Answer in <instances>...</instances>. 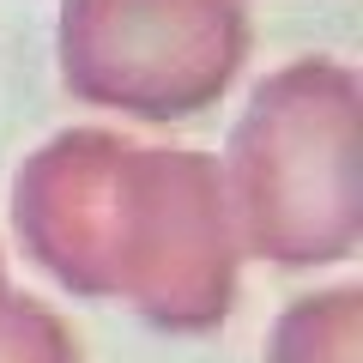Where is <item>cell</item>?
<instances>
[{
  "instance_id": "5b68a950",
  "label": "cell",
  "mask_w": 363,
  "mask_h": 363,
  "mask_svg": "<svg viewBox=\"0 0 363 363\" xmlns=\"http://www.w3.org/2000/svg\"><path fill=\"white\" fill-rule=\"evenodd\" d=\"M260 363H363V285L291 297L267 327Z\"/></svg>"
},
{
  "instance_id": "7a4b0ae2",
  "label": "cell",
  "mask_w": 363,
  "mask_h": 363,
  "mask_svg": "<svg viewBox=\"0 0 363 363\" xmlns=\"http://www.w3.org/2000/svg\"><path fill=\"white\" fill-rule=\"evenodd\" d=\"M248 43V0H61L55 73L73 104L169 128L224 104Z\"/></svg>"
},
{
  "instance_id": "3957f363",
  "label": "cell",
  "mask_w": 363,
  "mask_h": 363,
  "mask_svg": "<svg viewBox=\"0 0 363 363\" xmlns=\"http://www.w3.org/2000/svg\"><path fill=\"white\" fill-rule=\"evenodd\" d=\"M242 291V242L218 157L194 145H133L109 248V303L157 333H212Z\"/></svg>"
},
{
  "instance_id": "277c9868",
  "label": "cell",
  "mask_w": 363,
  "mask_h": 363,
  "mask_svg": "<svg viewBox=\"0 0 363 363\" xmlns=\"http://www.w3.org/2000/svg\"><path fill=\"white\" fill-rule=\"evenodd\" d=\"M133 140L116 128H61L13 169V236L37 272L79 303H109V248Z\"/></svg>"
},
{
  "instance_id": "52a82bcc",
  "label": "cell",
  "mask_w": 363,
  "mask_h": 363,
  "mask_svg": "<svg viewBox=\"0 0 363 363\" xmlns=\"http://www.w3.org/2000/svg\"><path fill=\"white\" fill-rule=\"evenodd\" d=\"M0 279H6V255H0Z\"/></svg>"
},
{
  "instance_id": "6da1fadb",
  "label": "cell",
  "mask_w": 363,
  "mask_h": 363,
  "mask_svg": "<svg viewBox=\"0 0 363 363\" xmlns=\"http://www.w3.org/2000/svg\"><path fill=\"white\" fill-rule=\"evenodd\" d=\"M357 121L363 85L339 55H297L248 91L218 157L242 255L272 267H339L357 255Z\"/></svg>"
},
{
  "instance_id": "8992f818",
  "label": "cell",
  "mask_w": 363,
  "mask_h": 363,
  "mask_svg": "<svg viewBox=\"0 0 363 363\" xmlns=\"http://www.w3.org/2000/svg\"><path fill=\"white\" fill-rule=\"evenodd\" d=\"M0 363H85V357H79L73 327L49 303L0 279Z\"/></svg>"
}]
</instances>
